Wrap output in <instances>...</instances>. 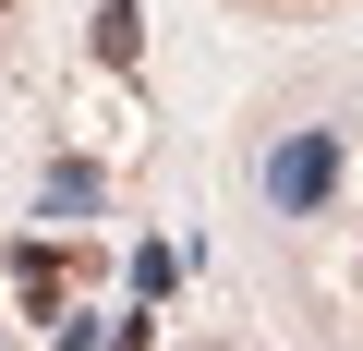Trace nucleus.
<instances>
[{"mask_svg":"<svg viewBox=\"0 0 363 351\" xmlns=\"http://www.w3.org/2000/svg\"><path fill=\"white\" fill-rule=\"evenodd\" d=\"M327 182H339V145H327V133H291V145L267 157V206H291V218H303Z\"/></svg>","mask_w":363,"mask_h":351,"instance_id":"1","label":"nucleus"},{"mask_svg":"<svg viewBox=\"0 0 363 351\" xmlns=\"http://www.w3.org/2000/svg\"><path fill=\"white\" fill-rule=\"evenodd\" d=\"M133 49H145V13H133V0H109V13H97V61L133 73Z\"/></svg>","mask_w":363,"mask_h":351,"instance_id":"2","label":"nucleus"}]
</instances>
